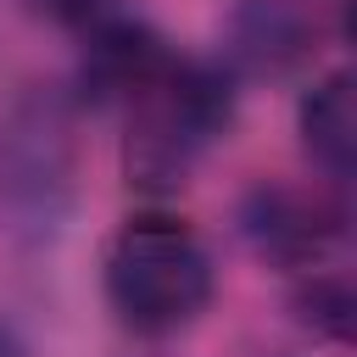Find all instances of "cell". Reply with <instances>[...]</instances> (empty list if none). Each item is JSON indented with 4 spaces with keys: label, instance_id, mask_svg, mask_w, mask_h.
<instances>
[{
    "label": "cell",
    "instance_id": "cell-5",
    "mask_svg": "<svg viewBox=\"0 0 357 357\" xmlns=\"http://www.w3.org/2000/svg\"><path fill=\"white\" fill-rule=\"evenodd\" d=\"M312 50V22L296 0H240L229 11V56L245 73H284Z\"/></svg>",
    "mask_w": 357,
    "mask_h": 357
},
{
    "label": "cell",
    "instance_id": "cell-2",
    "mask_svg": "<svg viewBox=\"0 0 357 357\" xmlns=\"http://www.w3.org/2000/svg\"><path fill=\"white\" fill-rule=\"evenodd\" d=\"M106 301L134 335H173L212 301V257L173 212H134L106 245Z\"/></svg>",
    "mask_w": 357,
    "mask_h": 357
},
{
    "label": "cell",
    "instance_id": "cell-8",
    "mask_svg": "<svg viewBox=\"0 0 357 357\" xmlns=\"http://www.w3.org/2000/svg\"><path fill=\"white\" fill-rule=\"evenodd\" d=\"M28 11H39V17H50L73 33H89L95 22H106L117 11V0H28Z\"/></svg>",
    "mask_w": 357,
    "mask_h": 357
},
{
    "label": "cell",
    "instance_id": "cell-9",
    "mask_svg": "<svg viewBox=\"0 0 357 357\" xmlns=\"http://www.w3.org/2000/svg\"><path fill=\"white\" fill-rule=\"evenodd\" d=\"M0 357H28V351L17 346V335H6V329H0Z\"/></svg>",
    "mask_w": 357,
    "mask_h": 357
},
{
    "label": "cell",
    "instance_id": "cell-3",
    "mask_svg": "<svg viewBox=\"0 0 357 357\" xmlns=\"http://www.w3.org/2000/svg\"><path fill=\"white\" fill-rule=\"evenodd\" d=\"M73 167H78V134L73 106L61 95H28L0 128V212L11 229L50 234L73 201Z\"/></svg>",
    "mask_w": 357,
    "mask_h": 357
},
{
    "label": "cell",
    "instance_id": "cell-4",
    "mask_svg": "<svg viewBox=\"0 0 357 357\" xmlns=\"http://www.w3.org/2000/svg\"><path fill=\"white\" fill-rule=\"evenodd\" d=\"M245 240L279 268H312L340 240V206L301 184H257L240 206Z\"/></svg>",
    "mask_w": 357,
    "mask_h": 357
},
{
    "label": "cell",
    "instance_id": "cell-7",
    "mask_svg": "<svg viewBox=\"0 0 357 357\" xmlns=\"http://www.w3.org/2000/svg\"><path fill=\"white\" fill-rule=\"evenodd\" d=\"M324 335H335V340H346L351 335V290H346V279H312L307 290H301V301H296Z\"/></svg>",
    "mask_w": 357,
    "mask_h": 357
},
{
    "label": "cell",
    "instance_id": "cell-1",
    "mask_svg": "<svg viewBox=\"0 0 357 357\" xmlns=\"http://www.w3.org/2000/svg\"><path fill=\"white\" fill-rule=\"evenodd\" d=\"M117 112L128 117V145H123L128 178L145 190H173L190 178L206 145L229 128L234 89H229V73L167 50Z\"/></svg>",
    "mask_w": 357,
    "mask_h": 357
},
{
    "label": "cell",
    "instance_id": "cell-6",
    "mask_svg": "<svg viewBox=\"0 0 357 357\" xmlns=\"http://www.w3.org/2000/svg\"><path fill=\"white\" fill-rule=\"evenodd\" d=\"M296 123H301L307 156H312L335 184H346V178H351V151H357V100H351V78H346V73L318 78V84L301 95Z\"/></svg>",
    "mask_w": 357,
    "mask_h": 357
}]
</instances>
